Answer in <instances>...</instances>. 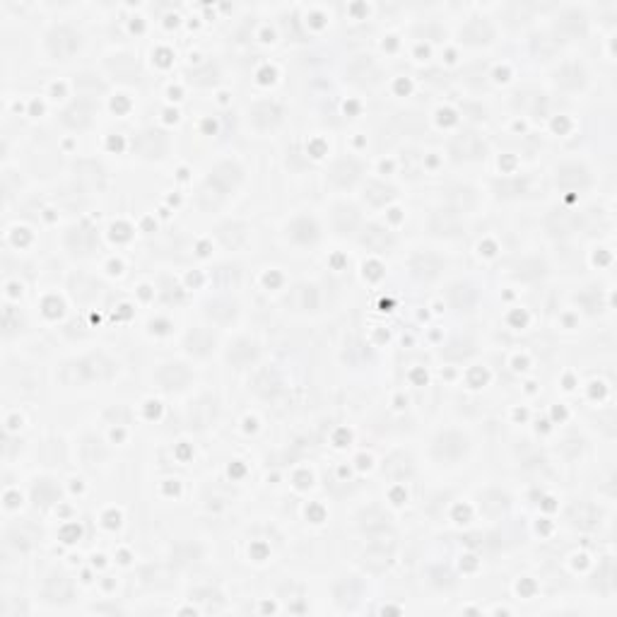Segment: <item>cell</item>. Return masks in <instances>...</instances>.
Returning <instances> with one entry per match:
<instances>
[{"label": "cell", "instance_id": "1", "mask_svg": "<svg viewBox=\"0 0 617 617\" xmlns=\"http://www.w3.org/2000/svg\"><path fill=\"white\" fill-rule=\"evenodd\" d=\"M114 362L104 355H87L82 359L68 362L61 369V381L66 386H89L102 384L114 376Z\"/></svg>", "mask_w": 617, "mask_h": 617}, {"label": "cell", "instance_id": "2", "mask_svg": "<svg viewBox=\"0 0 617 617\" xmlns=\"http://www.w3.org/2000/svg\"><path fill=\"white\" fill-rule=\"evenodd\" d=\"M241 177H244V172L237 162H220L210 172L205 186L200 188L198 203L203 205L205 210H215V207L225 200V195L237 188Z\"/></svg>", "mask_w": 617, "mask_h": 617}, {"label": "cell", "instance_id": "3", "mask_svg": "<svg viewBox=\"0 0 617 617\" xmlns=\"http://www.w3.org/2000/svg\"><path fill=\"white\" fill-rule=\"evenodd\" d=\"M80 49V34L70 27H56L49 34V51L58 61H68Z\"/></svg>", "mask_w": 617, "mask_h": 617}, {"label": "cell", "instance_id": "4", "mask_svg": "<svg viewBox=\"0 0 617 617\" xmlns=\"http://www.w3.org/2000/svg\"><path fill=\"white\" fill-rule=\"evenodd\" d=\"M154 381L162 391H181L188 386L191 371L179 362H169V364H159V369L154 371Z\"/></svg>", "mask_w": 617, "mask_h": 617}, {"label": "cell", "instance_id": "5", "mask_svg": "<svg viewBox=\"0 0 617 617\" xmlns=\"http://www.w3.org/2000/svg\"><path fill=\"white\" fill-rule=\"evenodd\" d=\"M133 147H135V152L140 154V157L159 159V157H164V152H167V135H164L162 131H152V128L142 131L140 135L135 137Z\"/></svg>", "mask_w": 617, "mask_h": 617}, {"label": "cell", "instance_id": "6", "mask_svg": "<svg viewBox=\"0 0 617 617\" xmlns=\"http://www.w3.org/2000/svg\"><path fill=\"white\" fill-rule=\"evenodd\" d=\"M555 181L560 188H567V191L586 188V186L591 184V174H588V169L581 167V164L567 162V164H560V167H557Z\"/></svg>", "mask_w": 617, "mask_h": 617}, {"label": "cell", "instance_id": "7", "mask_svg": "<svg viewBox=\"0 0 617 617\" xmlns=\"http://www.w3.org/2000/svg\"><path fill=\"white\" fill-rule=\"evenodd\" d=\"M468 449V441L466 437H461L459 432H446L441 434L434 444V456L441 461H459Z\"/></svg>", "mask_w": 617, "mask_h": 617}, {"label": "cell", "instance_id": "8", "mask_svg": "<svg viewBox=\"0 0 617 617\" xmlns=\"http://www.w3.org/2000/svg\"><path fill=\"white\" fill-rule=\"evenodd\" d=\"M482 152H485V142L470 131L459 133V135L451 140V154H454L456 159H477Z\"/></svg>", "mask_w": 617, "mask_h": 617}, {"label": "cell", "instance_id": "9", "mask_svg": "<svg viewBox=\"0 0 617 617\" xmlns=\"http://www.w3.org/2000/svg\"><path fill=\"white\" fill-rule=\"evenodd\" d=\"M463 230V220L456 210H437L429 215V232L441 234V237H454Z\"/></svg>", "mask_w": 617, "mask_h": 617}, {"label": "cell", "instance_id": "10", "mask_svg": "<svg viewBox=\"0 0 617 617\" xmlns=\"http://www.w3.org/2000/svg\"><path fill=\"white\" fill-rule=\"evenodd\" d=\"M248 119H251V124L256 126V128L268 131L280 124V119H283V109L273 102H258L251 106V116H248Z\"/></svg>", "mask_w": 617, "mask_h": 617}, {"label": "cell", "instance_id": "11", "mask_svg": "<svg viewBox=\"0 0 617 617\" xmlns=\"http://www.w3.org/2000/svg\"><path fill=\"white\" fill-rule=\"evenodd\" d=\"M348 77H350V82L359 84V87H366V84L379 80V68L374 66L371 58H357V61L350 63Z\"/></svg>", "mask_w": 617, "mask_h": 617}, {"label": "cell", "instance_id": "12", "mask_svg": "<svg viewBox=\"0 0 617 617\" xmlns=\"http://www.w3.org/2000/svg\"><path fill=\"white\" fill-rule=\"evenodd\" d=\"M256 357H258V348L251 343V340H244V338L234 340V343L230 345V350H227V359H230V364L239 366V369L253 364Z\"/></svg>", "mask_w": 617, "mask_h": 617}, {"label": "cell", "instance_id": "13", "mask_svg": "<svg viewBox=\"0 0 617 617\" xmlns=\"http://www.w3.org/2000/svg\"><path fill=\"white\" fill-rule=\"evenodd\" d=\"M92 102L89 99H77V102H73L63 111V124L70 126V128H84L92 121Z\"/></svg>", "mask_w": 617, "mask_h": 617}, {"label": "cell", "instance_id": "14", "mask_svg": "<svg viewBox=\"0 0 617 617\" xmlns=\"http://www.w3.org/2000/svg\"><path fill=\"white\" fill-rule=\"evenodd\" d=\"M410 270L419 280H434L441 273V258L434 253H417L410 260Z\"/></svg>", "mask_w": 617, "mask_h": 617}, {"label": "cell", "instance_id": "15", "mask_svg": "<svg viewBox=\"0 0 617 617\" xmlns=\"http://www.w3.org/2000/svg\"><path fill=\"white\" fill-rule=\"evenodd\" d=\"M359 241H362V246H366L369 251H376V253L388 251V248L393 246V237H391V234H388L384 227H376V225L366 227V230L362 232Z\"/></svg>", "mask_w": 617, "mask_h": 617}, {"label": "cell", "instance_id": "16", "mask_svg": "<svg viewBox=\"0 0 617 617\" xmlns=\"http://www.w3.org/2000/svg\"><path fill=\"white\" fill-rule=\"evenodd\" d=\"M68 248H70L73 253H80V256H84V253H89L94 248V232L89 230L87 225H80V227H73L70 232H68Z\"/></svg>", "mask_w": 617, "mask_h": 617}, {"label": "cell", "instance_id": "17", "mask_svg": "<svg viewBox=\"0 0 617 617\" xmlns=\"http://www.w3.org/2000/svg\"><path fill=\"white\" fill-rule=\"evenodd\" d=\"M328 179H331L333 184H338V186H352L355 181L359 179V164L355 162V159H350V157L338 159V162L333 164Z\"/></svg>", "mask_w": 617, "mask_h": 617}, {"label": "cell", "instance_id": "18", "mask_svg": "<svg viewBox=\"0 0 617 617\" xmlns=\"http://www.w3.org/2000/svg\"><path fill=\"white\" fill-rule=\"evenodd\" d=\"M449 203H451V210H456L459 215L461 212H470L477 203L475 191L468 188V186H456V188L449 191Z\"/></svg>", "mask_w": 617, "mask_h": 617}, {"label": "cell", "instance_id": "19", "mask_svg": "<svg viewBox=\"0 0 617 617\" xmlns=\"http://www.w3.org/2000/svg\"><path fill=\"white\" fill-rule=\"evenodd\" d=\"M186 348H188V352H193V355H207L212 348H215V335H212L210 331H205V328H198V331L188 333V338H186Z\"/></svg>", "mask_w": 617, "mask_h": 617}, {"label": "cell", "instance_id": "20", "mask_svg": "<svg viewBox=\"0 0 617 617\" xmlns=\"http://www.w3.org/2000/svg\"><path fill=\"white\" fill-rule=\"evenodd\" d=\"M449 299H451V304H454V308H459V311H468V308H473V304H475L477 295H475V290H473L470 285L459 283V285H454L449 290Z\"/></svg>", "mask_w": 617, "mask_h": 617}, {"label": "cell", "instance_id": "21", "mask_svg": "<svg viewBox=\"0 0 617 617\" xmlns=\"http://www.w3.org/2000/svg\"><path fill=\"white\" fill-rule=\"evenodd\" d=\"M217 237H220V241L225 244L227 248H237L246 241V227L237 225V222H227V225H222L220 230H217Z\"/></svg>", "mask_w": 617, "mask_h": 617}, {"label": "cell", "instance_id": "22", "mask_svg": "<svg viewBox=\"0 0 617 617\" xmlns=\"http://www.w3.org/2000/svg\"><path fill=\"white\" fill-rule=\"evenodd\" d=\"M44 595L51 600V603H66V600H70V595H73L70 581L63 577L49 579V583H46V588H44Z\"/></svg>", "mask_w": 617, "mask_h": 617}, {"label": "cell", "instance_id": "23", "mask_svg": "<svg viewBox=\"0 0 617 617\" xmlns=\"http://www.w3.org/2000/svg\"><path fill=\"white\" fill-rule=\"evenodd\" d=\"M557 31H560L565 39H574V36L586 31V20L577 13H567V15H562V20L557 22Z\"/></svg>", "mask_w": 617, "mask_h": 617}, {"label": "cell", "instance_id": "24", "mask_svg": "<svg viewBox=\"0 0 617 617\" xmlns=\"http://www.w3.org/2000/svg\"><path fill=\"white\" fill-rule=\"evenodd\" d=\"M492 34H494L492 27L482 22V20H473V22L463 29V39H466L468 44H487V41L492 39Z\"/></svg>", "mask_w": 617, "mask_h": 617}, {"label": "cell", "instance_id": "25", "mask_svg": "<svg viewBox=\"0 0 617 617\" xmlns=\"http://www.w3.org/2000/svg\"><path fill=\"white\" fill-rule=\"evenodd\" d=\"M586 82V73H583V68L579 66H565L560 73H557V84L565 89H579L581 84Z\"/></svg>", "mask_w": 617, "mask_h": 617}, {"label": "cell", "instance_id": "26", "mask_svg": "<svg viewBox=\"0 0 617 617\" xmlns=\"http://www.w3.org/2000/svg\"><path fill=\"white\" fill-rule=\"evenodd\" d=\"M333 220H335V230L345 234V232H352L355 227H357L359 215H357V210H355L352 205H340V207H335Z\"/></svg>", "mask_w": 617, "mask_h": 617}, {"label": "cell", "instance_id": "27", "mask_svg": "<svg viewBox=\"0 0 617 617\" xmlns=\"http://www.w3.org/2000/svg\"><path fill=\"white\" fill-rule=\"evenodd\" d=\"M577 227V217L569 215L567 210H555L547 217V232L550 234H569Z\"/></svg>", "mask_w": 617, "mask_h": 617}, {"label": "cell", "instance_id": "28", "mask_svg": "<svg viewBox=\"0 0 617 617\" xmlns=\"http://www.w3.org/2000/svg\"><path fill=\"white\" fill-rule=\"evenodd\" d=\"M205 313L212 318V321L227 323V321H232V318H234V313H237V306H234V302L215 299V302H210V304H207Z\"/></svg>", "mask_w": 617, "mask_h": 617}, {"label": "cell", "instance_id": "29", "mask_svg": "<svg viewBox=\"0 0 617 617\" xmlns=\"http://www.w3.org/2000/svg\"><path fill=\"white\" fill-rule=\"evenodd\" d=\"M75 177L82 181V184H87L89 188H97V186H102V181H104L102 169H99L94 162H80L75 167Z\"/></svg>", "mask_w": 617, "mask_h": 617}, {"label": "cell", "instance_id": "30", "mask_svg": "<svg viewBox=\"0 0 617 617\" xmlns=\"http://www.w3.org/2000/svg\"><path fill=\"white\" fill-rule=\"evenodd\" d=\"M253 386H256V391L263 393V396H273V393L283 386V381H280V376H278V371H275V369H263V371H258V374H256Z\"/></svg>", "mask_w": 617, "mask_h": 617}, {"label": "cell", "instance_id": "31", "mask_svg": "<svg viewBox=\"0 0 617 617\" xmlns=\"http://www.w3.org/2000/svg\"><path fill=\"white\" fill-rule=\"evenodd\" d=\"M215 412H217L215 401H212V398H200L193 406V410H191V419H193L198 427H205V424H210V419L215 417Z\"/></svg>", "mask_w": 617, "mask_h": 617}, {"label": "cell", "instance_id": "32", "mask_svg": "<svg viewBox=\"0 0 617 617\" xmlns=\"http://www.w3.org/2000/svg\"><path fill=\"white\" fill-rule=\"evenodd\" d=\"M384 470L388 473V475H393V477H406V475H410L412 463H410V459H408L406 454H393L391 459L386 461Z\"/></svg>", "mask_w": 617, "mask_h": 617}, {"label": "cell", "instance_id": "33", "mask_svg": "<svg viewBox=\"0 0 617 617\" xmlns=\"http://www.w3.org/2000/svg\"><path fill=\"white\" fill-rule=\"evenodd\" d=\"M31 494H34V502L41 504V507H49L51 502H56L58 497H61V492H58L56 485H51V480H41L39 485H34V489H31Z\"/></svg>", "mask_w": 617, "mask_h": 617}, {"label": "cell", "instance_id": "34", "mask_svg": "<svg viewBox=\"0 0 617 617\" xmlns=\"http://www.w3.org/2000/svg\"><path fill=\"white\" fill-rule=\"evenodd\" d=\"M391 565V552L381 550V547H371L364 555V567H369L371 572H384V569Z\"/></svg>", "mask_w": 617, "mask_h": 617}, {"label": "cell", "instance_id": "35", "mask_svg": "<svg viewBox=\"0 0 617 617\" xmlns=\"http://www.w3.org/2000/svg\"><path fill=\"white\" fill-rule=\"evenodd\" d=\"M482 509H485V514H489V516H497V514H502L504 509H507V497H504L502 492H497V489H492V492H485L482 494Z\"/></svg>", "mask_w": 617, "mask_h": 617}, {"label": "cell", "instance_id": "36", "mask_svg": "<svg viewBox=\"0 0 617 617\" xmlns=\"http://www.w3.org/2000/svg\"><path fill=\"white\" fill-rule=\"evenodd\" d=\"M393 198V188L391 186H384V184H369L366 186V200L374 205H384L386 200Z\"/></svg>", "mask_w": 617, "mask_h": 617}]
</instances>
